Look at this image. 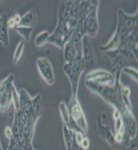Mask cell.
<instances>
[{
	"instance_id": "6da1fadb",
	"label": "cell",
	"mask_w": 138,
	"mask_h": 150,
	"mask_svg": "<svg viewBox=\"0 0 138 150\" xmlns=\"http://www.w3.org/2000/svg\"><path fill=\"white\" fill-rule=\"evenodd\" d=\"M80 1L63 0L58 7L56 28L50 34L47 43L63 48L65 43L78 29V7Z\"/></svg>"
},
{
	"instance_id": "7a4b0ae2",
	"label": "cell",
	"mask_w": 138,
	"mask_h": 150,
	"mask_svg": "<svg viewBox=\"0 0 138 150\" xmlns=\"http://www.w3.org/2000/svg\"><path fill=\"white\" fill-rule=\"evenodd\" d=\"M137 12L128 15L123 10L117 11V27L115 32L119 37V50L130 51L137 56Z\"/></svg>"
},
{
	"instance_id": "3957f363",
	"label": "cell",
	"mask_w": 138,
	"mask_h": 150,
	"mask_svg": "<svg viewBox=\"0 0 138 150\" xmlns=\"http://www.w3.org/2000/svg\"><path fill=\"white\" fill-rule=\"evenodd\" d=\"M100 2L98 0H88V7L85 17L82 22L83 34L88 37H95L99 30L98 21V8Z\"/></svg>"
},
{
	"instance_id": "277c9868",
	"label": "cell",
	"mask_w": 138,
	"mask_h": 150,
	"mask_svg": "<svg viewBox=\"0 0 138 150\" xmlns=\"http://www.w3.org/2000/svg\"><path fill=\"white\" fill-rule=\"evenodd\" d=\"M84 68H85V64L82 58V54L78 55L70 63L63 64V71L69 79L70 85H71V93L73 97H77L79 80H80V76Z\"/></svg>"
},
{
	"instance_id": "5b68a950",
	"label": "cell",
	"mask_w": 138,
	"mask_h": 150,
	"mask_svg": "<svg viewBox=\"0 0 138 150\" xmlns=\"http://www.w3.org/2000/svg\"><path fill=\"white\" fill-rule=\"evenodd\" d=\"M97 127L98 132L100 137L103 140H105L108 144L110 145L114 150H128V148L124 146L117 144L114 139V133L111 130V127L109 126L107 122V115L104 112H100L97 117Z\"/></svg>"
},
{
	"instance_id": "8992f818",
	"label": "cell",
	"mask_w": 138,
	"mask_h": 150,
	"mask_svg": "<svg viewBox=\"0 0 138 150\" xmlns=\"http://www.w3.org/2000/svg\"><path fill=\"white\" fill-rule=\"evenodd\" d=\"M81 34L78 32L73 33V35L69 38V40L65 43L63 46V58H64V63H70L76 58L78 55L82 54L81 49V40H82Z\"/></svg>"
},
{
	"instance_id": "52a82bcc",
	"label": "cell",
	"mask_w": 138,
	"mask_h": 150,
	"mask_svg": "<svg viewBox=\"0 0 138 150\" xmlns=\"http://www.w3.org/2000/svg\"><path fill=\"white\" fill-rule=\"evenodd\" d=\"M68 110H69L70 117L73 119L75 124L78 126V128L84 133V134H86V133L88 132V122H87L85 114H84V111L82 109L80 103L78 102L77 97L71 96V100H70V103H69Z\"/></svg>"
},
{
	"instance_id": "ba28073f",
	"label": "cell",
	"mask_w": 138,
	"mask_h": 150,
	"mask_svg": "<svg viewBox=\"0 0 138 150\" xmlns=\"http://www.w3.org/2000/svg\"><path fill=\"white\" fill-rule=\"evenodd\" d=\"M14 75L10 74L4 80L0 82L1 85V98H0V110L6 111L10 107L11 103L13 102V89L15 86L13 85Z\"/></svg>"
},
{
	"instance_id": "9c48e42d",
	"label": "cell",
	"mask_w": 138,
	"mask_h": 150,
	"mask_svg": "<svg viewBox=\"0 0 138 150\" xmlns=\"http://www.w3.org/2000/svg\"><path fill=\"white\" fill-rule=\"evenodd\" d=\"M36 67L44 81L48 85H52L55 80L54 70L47 57H39L36 59Z\"/></svg>"
},
{
	"instance_id": "30bf717a",
	"label": "cell",
	"mask_w": 138,
	"mask_h": 150,
	"mask_svg": "<svg viewBox=\"0 0 138 150\" xmlns=\"http://www.w3.org/2000/svg\"><path fill=\"white\" fill-rule=\"evenodd\" d=\"M86 80L94 81L99 84H105V85L114 86L115 84V75L109 71L103 69H97L89 72L86 75Z\"/></svg>"
},
{
	"instance_id": "8fae6325",
	"label": "cell",
	"mask_w": 138,
	"mask_h": 150,
	"mask_svg": "<svg viewBox=\"0 0 138 150\" xmlns=\"http://www.w3.org/2000/svg\"><path fill=\"white\" fill-rule=\"evenodd\" d=\"M81 45H82L81 53H82V58H83L84 64H85V67L90 68V67L93 66L94 62H95V55H94V50L93 47H92L90 38L87 35H84L82 37Z\"/></svg>"
},
{
	"instance_id": "7c38bea8",
	"label": "cell",
	"mask_w": 138,
	"mask_h": 150,
	"mask_svg": "<svg viewBox=\"0 0 138 150\" xmlns=\"http://www.w3.org/2000/svg\"><path fill=\"white\" fill-rule=\"evenodd\" d=\"M36 22H37V14H36L35 9L32 8L28 12H26L23 16H21V20L18 26L34 29Z\"/></svg>"
},
{
	"instance_id": "4fadbf2b",
	"label": "cell",
	"mask_w": 138,
	"mask_h": 150,
	"mask_svg": "<svg viewBox=\"0 0 138 150\" xmlns=\"http://www.w3.org/2000/svg\"><path fill=\"white\" fill-rule=\"evenodd\" d=\"M63 137H64V143L66 146V150H78L80 147L78 146L74 141L73 132L69 129L67 126L63 124Z\"/></svg>"
},
{
	"instance_id": "5bb4252c",
	"label": "cell",
	"mask_w": 138,
	"mask_h": 150,
	"mask_svg": "<svg viewBox=\"0 0 138 150\" xmlns=\"http://www.w3.org/2000/svg\"><path fill=\"white\" fill-rule=\"evenodd\" d=\"M32 108H33V111H34L36 117L39 119L43 114V111H44V103H43V99L39 94H37L35 97L32 98Z\"/></svg>"
},
{
	"instance_id": "9a60e30c",
	"label": "cell",
	"mask_w": 138,
	"mask_h": 150,
	"mask_svg": "<svg viewBox=\"0 0 138 150\" xmlns=\"http://www.w3.org/2000/svg\"><path fill=\"white\" fill-rule=\"evenodd\" d=\"M59 112H60V115H61L63 124L65 126H68L69 122H70V114H69L68 107H67V105L63 101H61V102L59 103Z\"/></svg>"
},
{
	"instance_id": "2e32d148",
	"label": "cell",
	"mask_w": 138,
	"mask_h": 150,
	"mask_svg": "<svg viewBox=\"0 0 138 150\" xmlns=\"http://www.w3.org/2000/svg\"><path fill=\"white\" fill-rule=\"evenodd\" d=\"M50 34H51V33H50L49 31H47V30L38 33L37 36L35 37V40H34L35 46L36 47H41V46H43L44 44H46Z\"/></svg>"
},
{
	"instance_id": "e0dca14e",
	"label": "cell",
	"mask_w": 138,
	"mask_h": 150,
	"mask_svg": "<svg viewBox=\"0 0 138 150\" xmlns=\"http://www.w3.org/2000/svg\"><path fill=\"white\" fill-rule=\"evenodd\" d=\"M16 32L18 33L21 37L23 38L24 41H29L30 40L31 34L33 32V28H27V27H20V26H17L15 28Z\"/></svg>"
},
{
	"instance_id": "ac0fdd59",
	"label": "cell",
	"mask_w": 138,
	"mask_h": 150,
	"mask_svg": "<svg viewBox=\"0 0 138 150\" xmlns=\"http://www.w3.org/2000/svg\"><path fill=\"white\" fill-rule=\"evenodd\" d=\"M24 45H25V41L21 40L15 48V51H14V55H13V62L15 64L18 63L19 60H20L21 57H22L23 51H24Z\"/></svg>"
},
{
	"instance_id": "d6986e66",
	"label": "cell",
	"mask_w": 138,
	"mask_h": 150,
	"mask_svg": "<svg viewBox=\"0 0 138 150\" xmlns=\"http://www.w3.org/2000/svg\"><path fill=\"white\" fill-rule=\"evenodd\" d=\"M123 73L129 75L130 77L133 79L134 81H138L137 77H138V74H137V69L136 68H132V67H125V68H123L122 70Z\"/></svg>"
},
{
	"instance_id": "ffe728a7",
	"label": "cell",
	"mask_w": 138,
	"mask_h": 150,
	"mask_svg": "<svg viewBox=\"0 0 138 150\" xmlns=\"http://www.w3.org/2000/svg\"><path fill=\"white\" fill-rule=\"evenodd\" d=\"M19 148H20V145H19L18 141L14 139L13 137H11L9 139V145L7 150H19Z\"/></svg>"
},
{
	"instance_id": "44dd1931",
	"label": "cell",
	"mask_w": 138,
	"mask_h": 150,
	"mask_svg": "<svg viewBox=\"0 0 138 150\" xmlns=\"http://www.w3.org/2000/svg\"><path fill=\"white\" fill-rule=\"evenodd\" d=\"M123 127H124V125H123L122 118L119 117L117 119H114V132H117L118 130H120Z\"/></svg>"
},
{
	"instance_id": "7402d4cb",
	"label": "cell",
	"mask_w": 138,
	"mask_h": 150,
	"mask_svg": "<svg viewBox=\"0 0 138 150\" xmlns=\"http://www.w3.org/2000/svg\"><path fill=\"white\" fill-rule=\"evenodd\" d=\"M137 136L131 138L128 142V150H137Z\"/></svg>"
},
{
	"instance_id": "603a6c76",
	"label": "cell",
	"mask_w": 138,
	"mask_h": 150,
	"mask_svg": "<svg viewBox=\"0 0 138 150\" xmlns=\"http://www.w3.org/2000/svg\"><path fill=\"white\" fill-rule=\"evenodd\" d=\"M89 146H90V141H89V139L87 138V137H84L83 140H82V142L80 143V147L82 149L88 150Z\"/></svg>"
},
{
	"instance_id": "cb8c5ba5",
	"label": "cell",
	"mask_w": 138,
	"mask_h": 150,
	"mask_svg": "<svg viewBox=\"0 0 138 150\" xmlns=\"http://www.w3.org/2000/svg\"><path fill=\"white\" fill-rule=\"evenodd\" d=\"M4 134H5V137L7 139H10L12 137V135H13V133H12V127H9L7 126L5 129H4Z\"/></svg>"
},
{
	"instance_id": "d4e9b609",
	"label": "cell",
	"mask_w": 138,
	"mask_h": 150,
	"mask_svg": "<svg viewBox=\"0 0 138 150\" xmlns=\"http://www.w3.org/2000/svg\"><path fill=\"white\" fill-rule=\"evenodd\" d=\"M119 117H121L120 112L118 110L114 109V111H113V119H117V118H119Z\"/></svg>"
},
{
	"instance_id": "484cf974",
	"label": "cell",
	"mask_w": 138,
	"mask_h": 150,
	"mask_svg": "<svg viewBox=\"0 0 138 150\" xmlns=\"http://www.w3.org/2000/svg\"><path fill=\"white\" fill-rule=\"evenodd\" d=\"M0 89H1V85H0ZM0 98H1V91H0Z\"/></svg>"
},
{
	"instance_id": "4316f807",
	"label": "cell",
	"mask_w": 138,
	"mask_h": 150,
	"mask_svg": "<svg viewBox=\"0 0 138 150\" xmlns=\"http://www.w3.org/2000/svg\"><path fill=\"white\" fill-rule=\"evenodd\" d=\"M0 150H2V147H1V143H0Z\"/></svg>"
},
{
	"instance_id": "83f0119b",
	"label": "cell",
	"mask_w": 138,
	"mask_h": 150,
	"mask_svg": "<svg viewBox=\"0 0 138 150\" xmlns=\"http://www.w3.org/2000/svg\"><path fill=\"white\" fill-rule=\"evenodd\" d=\"M78 150H85V149H82V148H81V147H80V148H79Z\"/></svg>"
}]
</instances>
